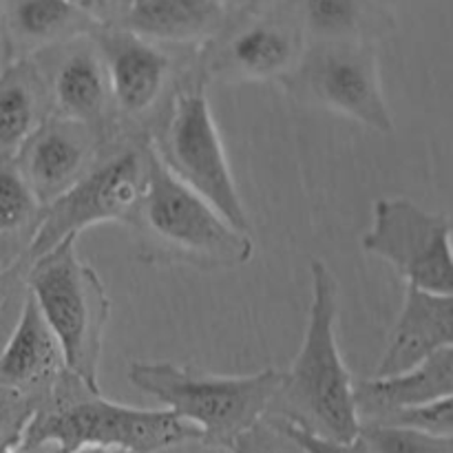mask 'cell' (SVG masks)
<instances>
[{"label": "cell", "mask_w": 453, "mask_h": 453, "mask_svg": "<svg viewBox=\"0 0 453 453\" xmlns=\"http://www.w3.org/2000/svg\"><path fill=\"white\" fill-rule=\"evenodd\" d=\"M186 442H199L197 429L168 410H137L106 401L100 389L88 388L65 370L34 405L16 453H159Z\"/></svg>", "instance_id": "obj_1"}, {"label": "cell", "mask_w": 453, "mask_h": 453, "mask_svg": "<svg viewBox=\"0 0 453 453\" xmlns=\"http://www.w3.org/2000/svg\"><path fill=\"white\" fill-rule=\"evenodd\" d=\"M312 299L299 354L274 396L270 416L332 442H352L361 434L354 379L336 343L339 283L330 265L310 259Z\"/></svg>", "instance_id": "obj_2"}, {"label": "cell", "mask_w": 453, "mask_h": 453, "mask_svg": "<svg viewBox=\"0 0 453 453\" xmlns=\"http://www.w3.org/2000/svg\"><path fill=\"white\" fill-rule=\"evenodd\" d=\"M124 226L140 261L150 265L219 273L242 268L255 255L250 233L234 228L206 199L175 180L150 144L144 193Z\"/></svg>", "instance_id": "obj_3"}, {"label": "cell", "mask_w": 453, "mask_h": 453, "mask_svg": "<svg viewBox=\"0 0 453 453\" xmlns=\"http://www.w3.org/2000/svg\"><path fill=\"white\" fill-rule=\"evenodd\" d=\"M128 383L162 403L173 416L199 434V445L228 449L243 432L270 414L281 388V370L255 374H211L193 365L135 361Z\"/></svg>", "instance_id": "obj_4"}, {"label": "cell", "mask_w": 453, "mask_h": 453, "mask_svg": "<svg viewBox=\"0 0 453 453\" xmlns=\"http://www.w3.org/2000/svg\"><path fill=\"white\" fill-rule=\"evenodd\" d=\"M206 88L199 66L181 75L150 131L149 144L175 180L206 199L234 228L250 233L248 211L230 171Z\"/></svg>", "instance_id": "obj_5"}, {"label": "cell", "mask_w": 453, "mask_h": 453, "mask_svg": "<svg viewBox=\"0 0 453 453\" xmlns=\"http://www.w3.org/2000/svg\"><path fill=\"white\" fill-rule=\"evenodd\" d=\"M27 295L65 357V365L88 388L100 389L102 341L111 299L96 270L80 257L78 237H69L22 270Z\"/></svg>", "instance_id": "obj_6"}, {"label": "cell", "mask_w": 453, "mask_h": 453, "mask_svg": "<svg viewBox=\"0 0 453 453\" xmlns=\"http://www.w3.org/2000/svg\"><path fill=\"white\" fill-rule=\"evenodd\" d=\"M149 137L124 135L109 142L104 153L66 193L42 208L40 226L18 273L60 242L80 237L100 224H127L146 184Z\"/></svg>", "instance_id": "obj_7"}, {"label": "cell", "mask_w": 453, "mask_h": 453, "mask_svg": "<svg viewBox=\"0 0 453 453\" xmlns=\"http://www.w3.org/2000/svg\"><path fill=\"white\" fill-rule=\"evenodd\" d=\"M279 84L299 104L343 115L380 135L394 133L379 60L367 42H317Z\"/></svg>", "instance_id": "obj_8"}, {"label": "cell", "mask_w": 453, "mask_h": 453, "mask_svg": "<svg viewBox=\"0 0 453 453\" xmlns=\"http://www.w3.org/2000/svg\"><path fill=\"white\" fill-rule=\"evenodd\" d=\"M361 248L388 261L405 286L453 295L451 219L445 212L425 211L407 197L376 199Z\"/></svg>", "instance_id": "obj_9"}, {"label": "cell", "mask_w": 453, "mask_h": 453, "mask_svg": "<svg viewBox=\"0 0 453 453\" xmlns=\"http://www.w3.org/2000/svg\"><path fill=\"white\" fill-rule=\"evenodd\" d=\"M104 60L119 135L149 137L177 82L173 58L133 31H104L96 40Z\"/></svg>", "instance_id": "obj_10"}, {"label": "cell", "mask_w": 453, "mask_h": 453, "mask_svg": "<svg viewBox=\"0 0 453 453\" xmlns=\"http://www.w3.org/2000/svg\"><path fill=\"white\" fill-rule=\"evenodd\" d=\"M34 62L42 75L49 115L87 124L109 142L124 137L115 124L109 78L96 42L87 38L66 40Z\"/></svg>", "instance_id": "obj_11"}, {"label": "cell", "mask_w": 453, "mask_h": 453, "mask_svg": "<svg viewBox=\"0 0 453 453\" xmlns=\"http://www.w3.org/2000/svg\"><path fill=\"white\" fill-rule=\"evenodd\" d=\"M104 135L87 124L49 115L13 157L42 208L60 197L104 153Z\"/></svg>", "instance_id": "obj_12"}, {"label": "cell", "mask_w": 453, "mask_h": 453, "mask_svg": "<svg viewBox=\"0 0 453 453\" xmlns=\"http://www.w3.org/2000/svg\"><path fill=\"white\" fill-rule=\"evenodd\" d=\"M305 47L299 31L281 20H255L234 31L212 56L197 62L208 84L281 82L292 73Z\"/></svg>", "instance_id": "obj_13"}, {"label": "cell", "mask_w": 453, "mask_h": 453, "mask_svg": "<svg viewBox=\"0 0 453 453\" xmlns=\"http://www.w3.org/2000/svg\"><path fill=\"white\" fill-rule=\"evenodd\" d=\"M66 370L65 357L29 295L0 348V389L38 403Z\"/></svg>", "instance_id": "obj_14"}, {"label": "cell", "mask_w": 453, "mask_h": 453, "mask_svg": "<svg viewBox=\"0 0 453 453\" xmlns=\"http://www.w3.org/2000/svg\"><path fill=\"white\" fill-rule=\"evenodd\" d=\"M447 348H453V295L405 286L401 312L374 376L401 374Z\"/></svg>", "instance_id": "obj_15"}, {"label": "cell", "mask_w": 453, "mask_h": 453, "mask_svg": "<svg viewBox=\"0 0 453 453\" xmlns=\"http://www.w3.org/2000/svg\"><path fill=\"white\" fill-rule=\"evenodd\" d=\"M447 396H453V348L441 349L401 374L354 380V403L361 425Z\"/></svg>", "instance_id": "obj_16"}, {"label": "cell", "mask_w": 453, "mask_h": 453, "mask_svg": "<svg viewBox=\"0 0 453 453\" xmlns=\"http://www.w3.org/2000/svg\"><path fill=\"white\" fill-rule=\"evenodd\" d=\"M224 13L221 0H128L124 27L150 42H197Z\"/></svg>", "instance_id": "obj_17"}, {"label": "cell", "mask_w": 453, "mask_h": 453, "mask_svg": "<svg viewBox=\"0 0 453 453\" xmlns=\"http://www.w3.org/2000/svg\"><path fill=\"white\" fill-rule=\"evenodd\" d=\"M49 118L47 91L34 60H13L0 71V157L13 159Z\"/></svg>", "instance_id": "obj_18"}, {"label": "cell", "mask_w": 453, "mask_h": 453, "mask_svg": "<svg viewBox=\"0 0 453 453\" xmlns=\"http://www.w3.org/2000/svg\"><path fill=\"white\" fill-rule=\"evenodd\" d=\"M42 217V203L13 159L0 157V279L20 270Z\"/></svg>", "instance_id": "obj_19"}, {"label": "cell", "mask_w": 453, "mask_h": 453, "mask_svg": "<svg viewBox=\"0 0 453 453\" xmlns=\"http://www.w3.org/2000/svg\"><path fill=\"white\" fill-rule=\"evenodd\" d=\"M82 13L66 0H18L12 9L9 29L13 34V60L69 40ZM87 18V16H82Z\"/></svg>", "instance_id": "obj_20"}, {"label": "cell", "mask_w": 453, "mask_h": 453, "mask_svg": "<svg viewBox=\"0 0 453 453\" xmlns=\"http://www.w3.org/2000/svg\"><path fill=\"white\" fill-rule=\"evenodd\" d=\"M303 22L317 42H363L361 0H303Z\"/></svg>", "instance_id": "obj_21"}, {"label": "cell", "mask_w": 453, "mask_h": 453, "mask_svg": "<svg viewBox=\"0 0 453 453\" xmlns=\"http://www.w3.org/2000/svg\"><path fill=\"white\" fill-rule=\"evenodd\" d=\"M358 436L365 442L367 453H453V438L427 436L388 425H361Z\"/></svg>", "instance_id": "obj_22"}, {"label": "cell", "mask_w": 453, "mask_h": 453, "mask_svg": "<svg viewBox=\"0 0 453 453\" xmlns=\"http://www.w3.org/2000/svg\"><path fill=\"white\" fill-rule=\"evenodd\" d=\"M365 425H388V427L411 429V432L427 434V436L453 438V396L392 411V414Z\"/></svg>", "instance_id": "obj_23"}, {"label": "cell", "mask_w": 453, "mask_h": 453, "mask_svg": "<svg viewBox=\"0 0 453 453\" xmlns=\"http://www.w3.org/2000/svg\"><path fill=\"white\" fill-rule=\"evenodd\" d=\"M230 453H303L301 447L281 429L274 416H265L255 427L243 432L233 445Z\"/></svg>", "instance_id": "obj_24"}, {"label": "cell", "mask_w": 453, "mask_h": 453, "mask_svg": "<svg viewBox=\"0 0 453 453\" xmlns=\"http://www.w3.org/2000/svg\"><path fill=\"white\" fill-rule=\"evenodd\" d=\"M34 401L20 396V394L0 389V447L16 449L22 429H25L31 411H34Z\"/></svg>", "instance_id": "obj_25"}, {"label": "cell", "mask_w": 453, "mask_h": 453, "mask_svg": "<svg viewBox=\"0 0 453 453\" xmlns=\"http://www.w3.org/2000/svg\"><path fill=\"white\" fill-rule=\"evenodd\" d=\"M279 420V418H277ZM283 432L301 447L303 453H367L365 442L361 441V436L354 438L352 442H332V441H323V438L312 436V434H305L301 429L292 427L290 423L286 420H279Z\"/></svg>", "instance_id": "obj_26"}, {"label": "cell", "mask_w": 453, "mask_h": 453, "mask_svg": "<svg viewBox=\"0 0 453 453\" xmlns=\"http://www.w3.org/2000/svg\"><path fill=\"white\" fill-rule=\"evenodd\" d=\"M73 9H78L87 18H100L106 20L115 13V3L118 0H66Z\"/></svg>", "instance_id": "obj_27"}, {"label": "cell", "mask_w": 453, "mask_h": 453, "mask_svg": "<svg viewBox=\"0 0 453 453\" xmlns=\"http://www.w3.org/2000/svg\"><path fill=\"white\" fill-rule=\"evenodd\" d=\"M12 326H13V321H9V317H0V348H3V343H4V339H7Z\"/></svg>", "instance_id": "obj_28"}, {"label": "cell", "mask_w": 453, "mask_h": 453, "mask_svg": "<svg viewBox=\"0 0 453 453\" xmlns=\"http://www.w3.org/2000/svg\"><path fill=\"white\" fill-rule=\"evenodd\" d=\"M73 453H124V451H111V449H78Z\"/></svg>", "instance_id": "obj_29"}, {"label": "cell", "mask_w": 453, "mask_h": 453, "mask_svg": "<svg viewBox=\"0 0 453 453\" xmlns=\"http://www.w3.org/2000/svg\"><path fill=\"white\" fill-rule=\"evenodd\" d=\"M0 453H16V449L13 447H0Z\"/></svg>", "instance_id": "obj_30"}, {"label": "cell", "mask_w": 453, "mask_h": 453, "mask_svg": "<svg viewBox=\"0 0 453 453\" xmlns=\"http://www.w3.org/2000/svg\"><path fill=\"white\" fill-rule=\"evenodd\" d=\"M376 3H394V0H376Z\"/></svg>", "instance_id": "obj_31"}, {"label": "cell", "mask_w": 453, "mask_h": 453, "mask_svg": "<svg viewBox=\"0 0 453 453\" xmlns=\"http://www.w3.org/2000/svg\"><path fill=\"white\" fill-rule=\"evenodd\" d=\"M0 71H3V60H0Z\"/></svg>", "instance_id": "obj_32"}]
</instances>
